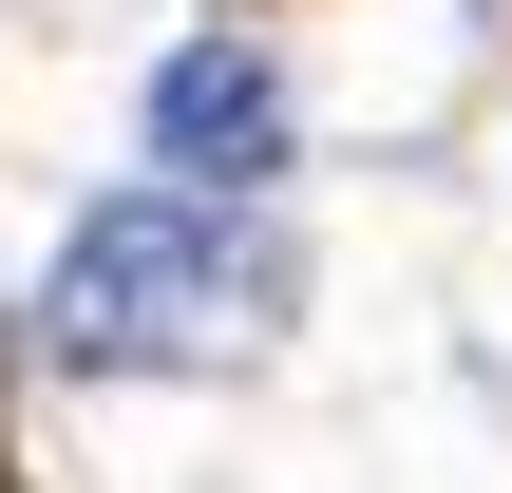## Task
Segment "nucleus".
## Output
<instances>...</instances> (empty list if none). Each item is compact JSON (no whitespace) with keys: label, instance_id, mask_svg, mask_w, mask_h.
<instances>
[{"label":"nucleus","instance_id":"2","mask_svg":"<svg viewBox=\"0 0 512 493\" xmlns=\"http://www.w3.org/2000/svg\"><path fill=\"white\" fill-rule=\"evenodd\" d=\"M152 171H171V190H209V209H247V190L285 171V95H266V57H247V38L152 57Z\"/></svg>","mask_w":512,"mask_h":493},{"label":"nucleus","instance_id":"3","mask_svg":"<svg viewBox=\"0 0 512 493\" xmlns=\"http://www.w3.org/2000/svg\"><path fill=\"white\" fill-rule=\"evenodd\" d=\"M0 493H19V418H0Z\"/></svg>","mask_w":512,"mask_h":493},{"label":"nucleus","instance_id":"1","mask_svg":"<svg viewBox=\"0 0 512 493\" xmlns=\"http://www.w3.org/2000/svg\"><path fill=\"white\" fill-rule=\"evenodd\" d=\"M285 304H304L285 228H247V209H209V190H114V209L57 247V342H76V361H190V342H247V323H285Z\"/></svg>","mask_w":512,"mask_h":493}]
</instances>
